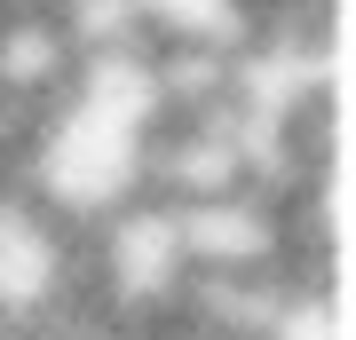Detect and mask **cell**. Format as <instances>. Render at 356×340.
<instances>
[{
  "instance_id": "1",
  "label": "cell",
  "mask_w": 356,
  "mask_h": 340,
  "mask_svg": "<svg viewBox=\"0 0 356 340\" xmlns=\"http://www.w3.org/2000/svg\"><path fill=\"white\" fill-rule=\"evenodd\" d=\"M151 143H159L151 56H88L79 79L40 111L16 190L64 229H95L119 206L151 198Z\"/></svg>"
}]
</instances>
